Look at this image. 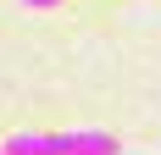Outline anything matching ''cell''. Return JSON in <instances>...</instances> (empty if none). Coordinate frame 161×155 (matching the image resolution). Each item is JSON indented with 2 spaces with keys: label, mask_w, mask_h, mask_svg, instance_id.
I'll list each match as a JSON object with an SVG mask.
<instances>
[{
  "label": "cell",
  "mask_w": 161,
  "mask_h": 155,
  "mask_svg": "<svg viewBox=\"0 0 161 155\" xmlns=\"http://www.w3.org/2000/svg\"><path fill=\"white\" fill-rule=\"evenodd\" d=\"M22 6H33V11H50V6H67V0H22Z\"/></svg>",
  "instance_id": "3957f363"
},
{
  "label": "cell",
  "mask_w": 161,
  "mask_h": 155,
  "mask_svg": "<svg viewBox=\"0 0 161 155\" xmlns=\"http://www.w3.org/2000/svg\"><path fill=\"white\" fill-rule=\"evenodd\" d=\"M50 155H117V139L100 127H78V133H45Z\"/></svg>",
  "instance_id": "6da1fadb"
},
{
  "label": "cell",
  "mask_w": 161,
  "mask_h": 155,
  "mask_svg": "<svg viewBox=\"0 0 161 155\" xmlns=\"http://www.w3.org/2000/svg\"><path fill=\"white\" fill-rule=\"evenodd\" d=\"M0 155H50V144H45V133H11Z\"/></svg>",
  "instance_id": "7a4b0ae2"
}]
</instances>
